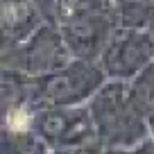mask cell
<instances>
[{
	"label": "cell",
	"instance_id": "cell-1",
	"mask_svg": "<svg viewBox=\"0 0 154 154\" xmlns=\"http://www.w3.org/2000/svg\"><path fill=\"white\" fill-rule=\"evenodd\" d=\"M97 143L104 149H129L149 138L147 113L134 100L131 84L106 79L88 102Z\"/></svg>",
	"mask_w": 154,
	"mask_h": 154
},
{
	"label": "cell",
	"instance_id": "cell-2",
	"mask_svg": "<svg viewBox=\"0 0 154 154\" xmlns=\"http://www.w3.org/2000/svg\"><path fill=\"white\" fill-rule=\"evenodd\" d=\"M106 82L100 63L72 59L66 68L50 75L34 77L32 93L38 104H59V106H84L93 100L102 84Z\"/></svg>",
	"mask_w": 154,
	"mask_h": 154
},
{
	"label": "cell",
	"instance_id": "cell-3",
	"mask_svg": "<svg viewBox=\"0 0 154 154\" xmlns=\"http://www.w3.org/2000/svg\"><path fill=\"white\" fill-rule=\"evenodd\" d=\"M72 61V54L66 45L61 27L43 23L27 41L14 48L0 50V68L18 70L27 77H43L54 70H61Z\"/></svg>",
	"mask_w": 154,
	"mask_h": 154
},
{
	"label": "cell",
	"instance_id": "cell-4",
	"mask_svg": "<svg viewBox=\"0 0 154 154\" xmlns=\"http://www.w3.org/2000/svg\"><path fill=\"white\" fill-rule=\"evenodd\" d=\"M32 131L48 143L50 149H68L97 143L95 122L88 104L84 106H59L38 104Z\"/></svg>",
	"mask_w": 154,
	"mask_h": 154
},
{
	"label": "cell",
	"instance_id": "cell-5",
	"mask_svg": "<svg viewBox=\"0 0 154 154\" xmlns=\"http://www.w3.org/2000/svg\"><path fill=\"white\" fill-rule=\"evenodd\" d=\"M154 63V38L143 29L118 27L100 59V68L106 79L131 82L147 66Z\"/></svg>",
	"mask_w": 154,
	"mask_h": 154
},
{
	"label": "cell",
	"instance_id": "cell-6",
	"mask_svg": "<svg viewBox=\"0 0 154 154\" xmlns=\"http://www.w3.org/2000/svg\"><path fill=\"white\" fill-rule=\"evenodd\" d=\"M59 27H61V34L66 38V45L70 50L72 59L100 63V59L104 54L106 45L111 43L116 29L120 27V20H118L116 7L111 2L104 11L63 23Z\"/></svg>",
	"mask_w": 154,
	"mask_h": 154
},
{
	"label": "cell",
	"instance_id": "cell-7",
	"mask_svg": "<svg viewBox=\"0 0 154 154\" xmlns=\"http://www.w3.org/2000/svg\"><path fill=\"white\" fill-rule=\"evenodd\" d=\"M43 23L34 0H0V50L27 41Z\"/></svg>",
	"mask_w": 154,
	"mask_h": 154
},
{
	"label": "cell",
	"instance_id": "cell-8",
	"mask_svg": "<svg viewBox=\"0 0 154 154\" xmlns=\"http://www.w3.org/2000/svg\"><path fill=\"white\" fill-rule=\"evenodd\" d=\"M122 27L149 32L154 23V0H111Z\"/></svg>",
	"mask_w": 154,
	"mask_h": 154
},
{
	"label": "cell",
	"instance_id": "cell-9",
	"mask_svg": "<svg viewBox=\"0 0 154 154\" xmlns=\"http://www.w3.org/2000/svg\"><path fill=\"white\" fill-rule=\"evenodd\" d=\"M0 154H52V149L34 131L0 129Z\"/></svg>",
	"mask_w": 154,
	"mask_h": 154
},
{
	"label": "cell",
	"instance_id": "cell-10",
	"mask_svg": "<svg viewBox=\"0 0 154 154\" xmlns=\"http://www.w3.org/2000/svg\"><path fill=\"white\" fill-rule=\"evenodd\" d=\"M111 0H57V25L104 11Z\"/></svg>",
	"mask_w": 154,
	"mask_h": 154
},
{
	"label": "cell",
	"instance_id": "cell-11",
	"mask_svg": "<svg viewBox=\"0 0 154 154\" xmlns=\"http://www.w3.org/2000/svg\"><path fill=\"white\" fill-rule=\"evenodd\" d=\"M131 95L145 109V113L149 116V111L154 109V63L147 66L136 79H131Z\"/></svg>",
	"mask_w": 154,
	"mask_h": 154
},
{
	"label": "cell",
	"instance_id": "cell-12",
	"mask_svg": "<svg viewBox=\"0 0 154 154\" xmlns=\"http://www.w3.org/2000/svg\"><path fill=\"white\" fill-rule=\"evenodd\" d=\"M104 154H154V140L149 136L147 140H143L140 145L136 147H129V149H106Z\"/></svg>",
	"mask_w": 154,
	"mask_h": 154
},
{
	"label": "cell",
	"instance_id": "cell-13",
	"mask_svg": "<svg viewBox=\"0 0 154 154\" xmlns=\"http://www.w3.org/2000/svg\"><path fill=\"white\" fill-rule=\"evenodd\" d=\"M106 149L100 143L82 145V147H68V149H52V154H104Z\"/></svg>",
	"mask_w": 154,
	"mask_h": 154
},
{
	"label": "cell",
	"instance_id": "cell-14",
	"mask_svg": "<svg viewBox=\"0 0 154 154\" xmlns=\"http://www.w3.org/2000/svg\"><path fill=\"white\" fill-rule=\"evenodd\" d=\"M147 127H149V136H152V140H154V109L149 111V116H147Z\"/></svg>",
	"mask_w": 154,
	"mask_h": 154
},
{
	"label": "cell",
	"instance_id": "cell-15",
	"mask_svg": "<svg viewBox=\"0 0 154 154\" xmlns=\"http://www.w3.org/2000/svg\"><path fill=\"white\" fill-rule=\"evenodd\" d=\"M149 34H152V38H154V23H152V29H149Z\"/></svg>",
	"mask_w": 154,
	"mask_h": 154
}]
</instances>
